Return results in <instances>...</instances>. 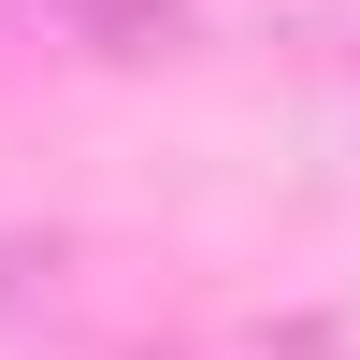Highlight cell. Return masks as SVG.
Returning <instances> with one entry per match:
<instances>
[{
  "mask_svg": "<svg viewBox=\"0 0 360 360\" xmlns=\"http://www.w3.org/2000/svg\"><path fill=\"white\" fill-rule=\"evenodd\" d=\"M303 44H332V58H360V0H317V15H303Z\"/></svg>",
  "mask_w": 360,
  "mask_h": 360,
  "instance_id": "cell-2",
  "label": "cell"
},
{
  "mask_svg": "<svg viewBox=\"0 0 360 360\" xmlns=\"http://www.w3.org/2000/svg\"><path fill=\"white\" fill-rule=\"evenodd\" d=\"M29 15H58L72 44H101V58H159L173 44V0H29Z\"/></svg>",
  "mask_w": 360,
  "mask_h": 360,
  "instance_id": "cell-1",
  "label": "cell"
}]
</instances>
